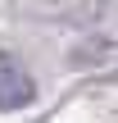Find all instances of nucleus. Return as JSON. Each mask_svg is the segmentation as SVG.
Returning a JSON list of instances; mask_svg holds the SVG:
<instances>
[{"label":"nucleus","mask_w":118,"mask_h":123,"mask_svg":"<svg viewBox=\"0 0 118 123\" xmlns=\"http://www.w3.org/2000/svg\"><path fill=\"white\" fill-rule=\"evenodd\" d=\"M32 96H36V87H32L27 68H23L14 55L0 50V110H27Z\"/></svg>","instance_id":"f257e3e1"}]
</instances>
